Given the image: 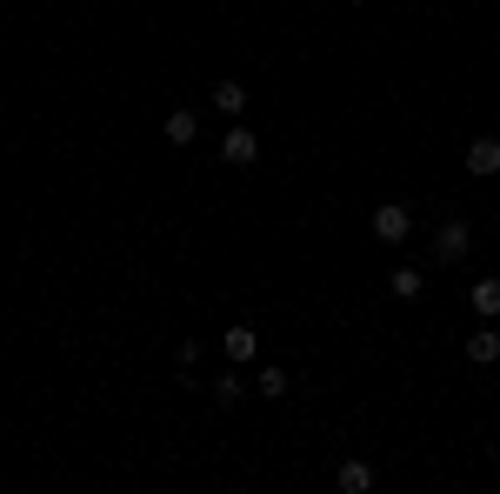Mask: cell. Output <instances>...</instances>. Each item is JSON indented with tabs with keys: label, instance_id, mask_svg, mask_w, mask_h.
Instances as JSON below:
<instances>
[{
	"label": "cell",
	"instance_id": "obj_8",
	"mask_svg": "<svg viewBox=\"0 0 500 494\" xmlns=\"http://www.w3.org/2000/svg\"><path fill=\"white\" fill-rule=\"evenodd\" d=\"M214 107L220 114H240V107H247V88H240V80H214Z\"/></svg>",
	"mask_w": 500,
	"mask_h": 494
},
{
	"label": "cell",
	"instance_id": "obj_9",
	"mask_svg": "<svg viewBox=\"0 0 500 494\" xmlns=\"http://www.w3.org/2000/svg\"><path fill=\"white\" fill-rule=\"evenodd\" d=\"M468 354H474L480 368H487V361H500V334H494V328H480V334L468 340Z\"/></svg>",
	"mask_w": 500,
	"mask_h": 494
},
{
	"label": "cell",
	"instance_id": "obj_1",
	"mask_svg": "<svg viewBox=\"0 0 500 494\" xmlns=\"http://www.w3.org/2000/svg\"><path fill=\"white\" fill-rule=\"evenodd\" d=\"M407 228H413V214L401 208V200H381V208H374V241L401 247V241H407Z\"/></svg>",
	"mask_w": 500,
	"mask_h": 494
},
{
	"label": "cell",
	"instance_id": "obj_5",
	"mask_svg": "<svg viewBox=\"0 0 500 494\" xmlns=\"http://www.w3.org/2000/svg\"><path fill=\"white\" fill-rule=\"evenodd\" d=\"M220 348H227V361H254V354H261V334H254V328H227Z\"/></svg>",
	"mask_w": 500,
	"mask_h": 494
},
{
	"label": "cell",
	"instance_id": "obj_2",
	"mask_svg": "<svg viewBox=\"0 0 500 494\" xmlns=\"http://www.w3.org/2000/svg\"><path fill=\"white\" fill-rule=\"evenodd\" d=\"M220 154H227V167H254V161H261L254 127H227V134H220Z\"/></svg>",
	"mask_w": 500,
	"mask_h": 494
},
{
	"label": "cell",
	"instance_id": "obj_12",
	"mask_svg": "<svg viewBox=\"0 0 500 494\" xmlns=\"http://www.w3.org/2000/svg\"><path fill=\"white\" fill-rule=\"evenodd\" d=\"M261 395H287V374L281 368H261Z\"/></svg>",
	"mask_w": 500,
	"mask_h": 494
},
{
	"label": "cell",
	"instance_id": "obj_13",
	"mask_svg": "<svg viewBox=\"0 0 500 494\" xmlns=\"http://www.w3.org/2000/svg\"><path fill=\"white\" fill-rule=\"evenodd\" d=\"M354 7H367V0H354Z\"/></svg>",
	"mask_w": 500,
	"mask_h": 494
},
{
	"label": "cell",
	"instance_id": "obj_10",
	"mask_svg": "<svg viewBox=\"0 0 500 494\" xmlns=\"http://www.w3.org/2000/svg\"><path fill=\"white\" fill-rule=\"evenodd\" d=\"M474 314H500V281H474Z\"/></svg>",
	"mask_w": 500,
	"mask_h": 494
},
{
	"label": "cell",
	"instance_id": "obj_4",
	"mask_svg": "<svg viewBox=\"0 0 500 494\" xmlns=\"http://www.w3.org/2000/svg\"><path fill=\"white\" fill-rule=\"evenodd\" d=\"M468 174H480V181L500 174V141H494V134H480V141L468 147Z\"/></svg>",
	"mask_w": 500,
	"mask_h": 494
},
{
	"label": "cell",
	"instance_id": "obj_3",
	"mask_svg": "<svg viewBox=\"0 0 500 494\" xmlns=\"http://www.w3.org/2000/svg\"><path fill=\"white\" fill-rule=\"evenodd\" d=\"M468 247H474L468 220H447V228L434 234V254H440V261H460V254H468Z\"/></svg>",
	"mask_w": 500,
	"mask_h": 494
},
{
	"label": "cell",
	"instance_id": "obj_6",
	"mask_svg": "<svg viewBox=\"0 0 500 494\" xmlns=\"http://www.w3.org/2000/svg\"><path fill=\"white\" fill-rule=\"evenodd\" d=\"M167 141H174V147H187V141H194V134H200V121H194V114H187V107H174V114H167Z\"/></svg>",
	"mask_w": 500,
	"mask_h": 494
},
{
	"label": "cell",
	"instance_id": "obj_11",
	"mask_svg": "<svg viewBox=\"0 0 500 494\" xmlns=\"http://www.w3.org/2000/svg\"><path fill=\"white\" fill-rule=\"evenodd\" d=\"M421 294V275H413V267H394V301H413Z\"/></svg>",
	"mask_w": 500,
	"mask_h": 494
},
{
	"label": "cell",
	"instance_id": "obj_7",
	"mask_svg": "<svg viewBox=\"0 0 500 494\" xmlns=\"http://www.w3.org/2000/svg\"><path fill=\"white\" fill-rule=\"evenodd\" d=\"M374 488V468L367 461H340V494H367Z\"/></svg>",
	"mask_w": 500,
	"mask_h": 494
}]
</instances>
